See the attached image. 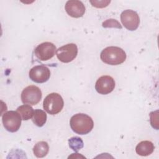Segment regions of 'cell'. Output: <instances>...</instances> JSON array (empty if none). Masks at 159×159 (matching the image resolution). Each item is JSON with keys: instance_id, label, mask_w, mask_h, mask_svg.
Here are the masks:
<instances>
[{"instance_id": "6da1fadb", "label": "cell", "mask_w": 159, "mask_h": 159, "mask_svg": "<svg viewBox=\"0 0 159 159\" xmlns=\"http://www.w3.org/2000/svg\"><path fill=\"white\" fill-rule=\"evenodd\" d=\"M71 129L80 135L89 133L94 127V122L91 117L83 113H78L73 116L70 121Z\"/></svg>"}, {"instance_id": "7a4b0ae2", "label": "cell", "mask_w": 159, "mask_h": 159, "mask_svg": "<svg viewBox=\"0 0 159 159\" xmlns=\"http://www.w3.org/2000/svg\"><path fill=\"white\" fill-rule=\"evenodd\" d=\"M126 57V53L122 48L114 46L105 48L100 54L101 60L110 65H120L125 61Z\"/></svg>"}, {"instance_id": "3957f363", "label": "cell", "mask_w": 159, "mask_h": 159, "mask_svg": "<svg viewBox=\"0 0 159 159\" xmlns=\"http://www.w3.org/2000/svg\"><path fill=\"white\" fill-rule=\"evenodd\" d=\"M63 106L64 102L62 97L57 93H52L48 94L43 101V109L51 115H55L61 112Z\"/></svg>"}, {"instance_id": "277c9868", "label": "cell", "mask_w": 159, "mask_h": 159, "mask_svg": "<svg viewBox=\"0 0 159 159\" xmlns=\"http://www.w3.org/2000/svg\"><path fill=\"white\" fill-rule=\"evenodd\" d=\"M42 97L40 89L34 85L25 88L21 93V100L24 104L34 106L40 102Z\"/></svg>"}, {"instance_id": "5b68a950", "label": "cell", "mask_w": 159, "mask_h": 159, "mask_svg": "<svg viewBox=\"0 0 159 159\" xmlns=\"http://www.w3.org/2000/svg\"><path fill=\"white\" fill-rule=\"evenodd\" d=\"M22 118L17 111H9L3 114L2 121L5 129L10 132H17L21 125Z\"/></svg>"}, {"instance_id": "8992f818", "label": "cell", "mask_w": 159, "mask_h": 159, "mask_svg": "<svg viewBox=\"0 0 159 159\" xmlns=\"http://www.w3.org/2000/svg\"><path fill=\"white\" fill-rule=\"evenodd\" d=\"M78 47L75 43L66 44L57 50V58L63 63H69L73 61L78 55Z\"/></svg>"}, {"instance_id": "52a82bcc", "label": "cell", "mask_w": 159, "mask_h": 159, "mask_svg": "<svg viewBox=\"0 0 159 159\" xmlns=\"http://www.w3.org/2000/svg\"><path fill=\"white\" fill-rule=\"evenodd\" d=\"M120 20L124 27L130 31L136 30L140 23V18L137 12L130 9L125 10L121 13Z\"/></svg>"}, {"instance_id": "ba28073f", "label": "cell", "mask_w": 159, "mask_h": 159, "mask_svg": "<svg viewBox=\"0 0 159 159\" xmlns=\"http://www.w3.org/2000/svg\"><path fill=\"white\" fill-rule=\"evenodd\" d=\"M55 45L49 42H43L37 45L34 53L38 59L41 61H47L51 59L56 52Z\"/></svg>"}, {"instance_id": "9c48e42d", "label": "cell", "mask_w": 159, "mask_h": 159, "mask_svg": "<svg viewBox=\"0 0 159 159\" xmlns=\"http://www.w3.org/2000/svg\"><path fill=\"white\" fill-rule=\"evenodd\" d=\"M30 79L37 83L47 81L50 77V69L44 65H37L30 69L29 73Z\"/></svg>"}, {"instance_id": "30bf717a", "label": "cell", "mask_w": 159, "mask_h": 159, "mask_svg": "<svg viewBox=\"0 0 159 159\" xmlns=\"http://www.w3.org/2000/svg\"><path fill=\"white\" fill-rule=\"evenodd\" d=\"M115 84V81L112 77L108 75H104L99 77L96 81L95 89L101 94H107L114 89Z\"/></svg>"}, {"instance_id": "8fae6325", "label": "cell", "mask_w": 159, "mask_h": 159, "mask_svg": "<svg viewBox=\"0 0 159 159\" xmlns=\"http://www.w3.org/2000/svg\"><path fill=\"white\" fill-rule=\"evenodd\" d=\"M65 8L66 13L74 18L81 17L84 14L86 10L84 4L78 0L68 1Z\"/></svg>"}, {"instance_id": "7c38bea8", "label": "cell", "mask_w": 159, "mask_h": 159, "mask_svg": "<svg viewBox=\"0 0 159 159\" xmlns=\"http://www.w3.org/2000/svg\"><path fill=\"white\" fill-rule=\"evenodd\" d=\"M153 143L148 140H144L139 142L135 147L136 153L140 156L146 157L152 154L154 151Z\"/></svg>"}, {"instance_id": "4fadbf2b", "label": "cell", "mask_w": 159, "mask_h": 159, "mask_svg": "<svg viewBox=\"0 0 159 159\" xmlns=\"http://www.w3.org/2000/svg\"><path fill=\"white\" fill-rule=\"evenodd\" d=\"M49 151V146L47 142L40 141L37 142L33 148L34 155L37 158H43L45 157Z\"/></svg>"}, {"instance_id": "5bb4252c", "label": "cell", "mask_w": 159, "mask_h": 159, "mask_svg": "<svg viewBox=\"0 0 159 159\" xmlns=\"http://www.w3.org/2000/svg\"><path fill=\"white\" fill-rule=\"evenodd\" d=\"M47 119V116L45 112L43 110L37 109L34 111L32 120L35 125L41 127L46 123Z\"/></svg>"}, {"instance_id": "9a60e30c", "label": "cell", "mask_w": 159, "mask_h": 159, "mask_svg": "<svg viewBox=\"0 0 159 159\" xmlns=\"http://www.w3.org/2000/svg\"><path fill=\"white\" fill-rule=\"evenodd\" d=\"M20 116L22 120H27L31 118L34 115V111L30 105L24 104L17 107L16 111Z\"/></svg>"}, {"instance_id": "2e32d148", "label": "cell", "mask_w": 159, "mask_h": 159, "mask_svg": "<svg viewBox=\"0 0 159 159\" xmlns=\"http://www.w3.org/2000/svg\"><path fill=\"white\" fill-rule=\"evenodd\" d=\"M69 147L75 152H78L83 147L84 143L82 139L78 137H73L68 140Z\"/></svg>"}, {"instance_id": "e0dca14e", "label": "cell", "mask_w": 159, "mask_h": 159, "mask_svg": "<svg viewBox=\"0 0 159 159\" xmlns=\"http://www.w3.org/2000/svg\"><path fill=\"white\" fill-rule=\"evenodd\" d=\"M102 25L105 28H117L121 29L122 28L120 24L116 19H107L104 22H102Z\"/></svg>"}, {"instance_id": "ac0fdd59", "label": "cell", "mask_w": 159, "mask_h": 159, "mask_svg": "<svg viewBox=\"0 0 159 159\" xmlns=\"http://www.w3.org/2000/svg\"><path fill=\"white\" fill-rule=\"evenodd\" d=\"M158 111H153L150 113V122L151 124V125L153 128L156 129L158 130Z\"/></svg>"}, {"instance_id": "d6986e66", "label": "cell", "mask_w": 159, "mask_h": 159, "mask_svg": "<svg viewBox=\"0 0 159 159\" xmlns=\"http://www.w3.org/2000/svg\"><path fill=\"white\" fill-rule=\"evenodd\" d=\"M93 7L97 8H103L108 6L111 1H89Z\"/></svg>"}]
</instances>
